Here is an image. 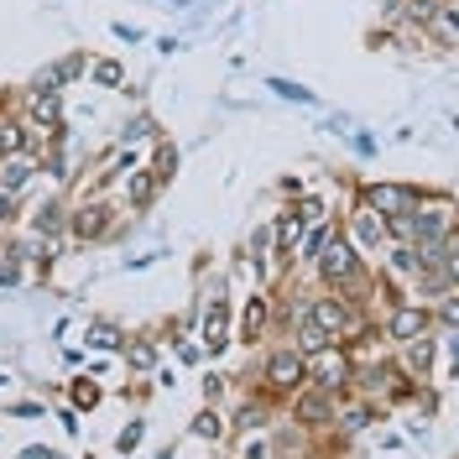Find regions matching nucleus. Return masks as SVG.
Returning <instances> with one entry per match:
<instances>
[{
	"label": "nucleus",
	"instance_id": "1",
	"mask_svg": "<svg viewBox=\"0 0 459 459\" xmlns=\"http://www.w3.org/2000/svg\"><path fill=\"white\" fill-rule=\"evenodd\" d=\"M314 272H318V282L329 287V292H350V287H360V282H366V261H360V246H355L350 235H334V240L318 251Z\"/></svg>",
	"mask_w": 459,
	"mask_h": 459
},
{
	"label": "nucleus",
	"instance_id": "2",
	"mask_svg": "<svg viewBox=\"0 0 459 459\" xmlns=\"http://www.w3.org/2000/svg\"><path fill=\"white\" fill-rule=\"evenodd\" d=\"M261 381H266V392H272V397H292L298 386H308V355H303L298 344L272 350V355L261 360Z\"/></svg>",
	"mask_w": 459,
	"mask_h": 459
},
{
	"label": "nucleus",
	"instance_id": "3",
	"mask_svg": "<svg viewBox=\"0 0 459 459\" xmlns=\"http://www.w3.org/2000/svg\"><path fill=\"white\" fill-rule=\"evenodd\" d=\"M308 381L314 386H324V392H350V381H355V360H350V350L344 344H324V350H314L308 355Z\"/></svg>",
	"mask_w": 459,
	"mask_h": 459
},
{
	"label": "nucleus",
	"instance_id": "4",
	"mask_svg": "<svg viewBox=\"0 0 459 459\" xmlns=\"http://www.w3.org/2000/svg\"><path fill=\"white\" fill-rule=\"evenodd\" d=\"M324 220V204L318 199H303V204H287L282 214L272 220V246H277V256H298V240H303V230Z\"/></svg>",
	"mask_w": 459,
	"mask_h": 459
},
{
	"label": "nucleus",
	"instance_id": "5",
	"mask_svg": "<svg viewBox=\"0 0 459 459\" xmlns=\"http://www.w3.org/2000/svg\"><path fill=\"white\" fill-rule=\"evenodd\" d=\"M334 418H340L334 392H324V386H314V381L292 392V423H298V429H334Z\"/></svg>",
	"mask_w": 459,
	"mask_h": 459
},
{
	"label": "nucleus",
	"instance_id": "6",
	"mask_svg": "<svg viewBox=\"0 0 459 459\" xmlns=\"http://www.w3.org/2000/svg\"><path fill=\"white\" fill-rule=\"evenodd\" d=\"M199 340H204V355H225V350H230V298H225V282L204 298Z\"/></svg>",
	"mask_w": 459,
	"mask_h": 459
},
{
	"label": "nucleus",
	"instance_id": "7",
	"mask_svg": "<svg viewBox=\"0 0 459 459\" xmlns=\"http://www.w3.org/2000/svg\"><path fill=\"white\" fill-rule=\"evenodd\" d=\"M455 235V209H449V199H418V209H412V240L418 246H444Z\"/></svg>",
	"mask_w": 459,
	"mask_h": 459
},
{
	"label": "nucleus",
	"instance_id": "8",
	"mask_svg": "<svg viewBox=\"0 0 459 459\" xmlns=\"http://www.w3.org/2000/svg\"><path fill=\"white\" fill-rule=\"evenodd\" d=\"M418 199H423V194L407 188V183H366V188H360V204H371L376 214H386V220H392V214H412Z\"/></svg>",
	"mask_w": 459,
	"mask_h": 459
},
{
	"label": "nucleus",
	"instance_id": "9",
	"mask_svg": "<svg viewBox=\"0 0 459 459\" xmlns=\"http://www.w3.org/2000/svg\"><path fill=\"white\" fill-rule=\"evenodd\" d=\"M115 209L110 204H100V199H89V204H79L74 214H68V235L79 240V246H89V240H105L115 230V220H110Z\"/></svg>",
	"mask_w": 459,
	"mask_h": 459
},
{
	"label": "nucleus",
	"instance_id": "10",
	"mask_svg": "<svg viewBox=\"0 0 459 459\" xmlns=\"http://www.w3.org/2000/svg\"><path fill=\"white\" fill-rule=\"evenodd\" d=\"M433 324V308L429 303H397L392 314H386V340H397V344H407V340H418V334H429Z\"/></svg>",
	"mask_w": 459,
	"mask_h": 459
},
{
	"label": "nucleus",
	"instance_id": "11",
	"mask_svg": "<svg viewBox=\"0 0 459 459\" xmlns=\"http://www.w3.org/2000/svg\"><path fill=\"white\" fill-rule=\"evenodd\" d=\"M22 152H37V142H31V120L11 100H0V162L5 157H22Z\"/></svg>",
	"mask_w": 459,
	"mask_h": 459
},
{
	"label": "nucleus",
	"instance_id": "12",
	"mask_svg": "<svg viewBox=\"0 0 459 459\" xmlns=\"http://www.w3.org/2000/svg\"><path fill=\"white\" fill-rule=\"evenodd\" d=\"M350 240H355L360 251H381V246H386V214H376L371 204L355 199V214H350Z\"/></svg>",
	"mask_w": 459,
	"mask_h": 459
},
{
	"label": "nucleus",
	"instance_id": "13",
	"mask_svg": "<svg viewBox=\"0 0 459 459\" xmlns=\"http://www.w3.org/2000/svg\"><path fill=\"white\" fill-rule=\"evenodd\" d=\"M31 126H63V89H27V105H22Z\"/></svg>",
	"mask_w": 459,
	"mask_h": 459
},
{
	"label": "nucleus",
	"instance_id": "14",
	"mask_svg": "<svg viewBox=\"0 0 459 459\" xmlns=\"http://www.w3.org/2000/svg\"><path fill=\"white\" fill-rule=\"evenodd\" d=\"M272 329V298L251 292L246 298V318H240V344H261V334Z\"/></svg>",
	"mask_w": 459,
	"mask_h": 459
},
{
	"label": "nucleus",
	"instance_id": "15",
	"mask_svg": "<svg viewBox=\"0 0 459 459\" xmlns=\"http://www.w3.org/2000/svg\"><path fill=\"white\" fill-rule=\"evenodd\" d=\"M68 214H74V209H68L63 199H42L37 209H31V230L48 235V240H57V235H68Z\"/></svg>",
	"mask_w": 459,
	"mask_h": 459
},
{
	"label": "nucleus",
	"instance_id": "16",
	"mask_svg": "<svg viewBox=\"0 0 459 459\" xmlns=\"http://www.w3.org/2000/svg\"><path fill=\"white\" fill-rule=\"evenodd\" d=\"M386 272L402 277V282H418V272H423V251H418L412 240H397V246L386 251Z\"/></svg>",
	"mask_w": 459,
	"mask_h": 459
},
{
	"label": "nucleus",
	"instance_id": "17",
	"mask_svg": "<svg viewBox=\"0 0 459 459\" xmlns=\"http://www.w3.org/2000/svg\"><path fill=\"white\" fill-rule=\"evenodd\" d=\"M157 194H162V178L152 168H142L131 183H126V199H131V209H152L157 204Z\"/></svg>",
	"mask_w": 459,
	"mask_h": 459
},
{
	"label": "nucleus",
	"instance_id": "18",
	"mask_svg": "<svg viewBox=\"0 0 459 459\" xmlns=\"http://www.w3.org/2000/svg\"><path fill=\"white\" fill-rule=\"evenodd\" d=\"M402 355H407V371H412V376H429V371H433V355H438V344H433L429 334H418V340L402 344Z\"/></svg>",
	"mask_w": 459,
	"mask_h": 459
},
{
	"label": "nucleus",
	"instance_id": "19",
	"mask_svg": "<svg viewBox=\"0 0 459 459\" xmlns=\"http://www.w3.org/2000/svg\"><path fill=\"white\" fill-rule=\"evenodd\" d=\"M334 235H340V230L329 225V220H314V225L303 230V240H298V256H303V261H318V251H324Z\"/></svg>",
	"mask_w": 459,
	"mask_h": 459
},
{
	"label": "nucleus",
	"instance_id": "20",
	"mask_svg": "<svg viewBox=\"0 0 459 459\" xmlns=\"http://www.w3.org/2000/svg\"><path fill=\"white\" fill-rule=\"evenodd\" d=\"M89 79H94V89H120L126 84V63L120 57H94L89 63Z\"/></svg>",
	"mask_w": 459,
	"mask_h": 459
},
{
	"label": "nucleus",
	"instance_id": "21",
	"mask_svg": "<svg viewBox=\"0 0 459 459\" xmlns=\"http://www.w3.org/2000/svg\"><path fill=\"white\" fill-rule=\"evenodd\" d=\"M266 423H272V407H266V402H256V397L235 412V429H240V433H266Z\"/></svg>",
	"mask_w": 459,
	"mask_h": 459
},
{
	"label": "nucleus",
	"instance_id": "22",
	"mask_svg": "<svg viewBox=\"0 0 459 459\" xmlns=\"http://www.w3.org/2000/svg\"><path fill=\"white\" fill-rule=\"evenodd\" d=\"M16 256L31 261V266H48V261H53V240H48V235H37V230H27V240L16 246Z\"/></svg>",
	"mask_w": 459,
	"mask_h": 459
},
{
	"label": "nucleus",
	"instance_id": "23",
	"mask_svg": "<svg viewBox=\"0 0 459 459\" xmlns=\"http://www.w3.org/2000/svg\"><path fill=\"white\" fill-rule=\"evenodd\" d=\"M194 433H199L204 444H220V438H225V418L214 412V402H209V407H204L199 418H194Z\"/></svg>",
	"mask_w": 459,
	"mask_h": 459
},
{
	"label": "nucleus",
	"instance_id": "24",
	"mask_svg": "<svg viewBox=\"0 0 459 459\" xmlns=\"http://www.w3.org/2000/svg\"><path fill=\"white\" fill-rule=\"evenodd\" d=\"M126 360H131V371H157V344L152 340L126 344Z\"/></svg>",
	"mask_w": 459,
	"mask_h": 459
},
{
	"label": "nucleus",
	"instance_id": "25",
	"mask_svg": "<svg viewBox=\"0 0 459 459\" xmlns=\"http://www.w3.org/2000/svg\"><path fill=\"white\" fill-rule=\"evenodd\" d=\"M152 172L162 178V188L172 183V172H178V146H172V142H157V157H152Z\"/></svg>",
	"mask_w": 459,
	"mask_h": 459
},
{
	"label": "nucleus",
	"instance_id": "26",
	"mask_svg": "<svg viewBox=\"0 0 459 459\" xmlns=\"http://www.w3.org/2000/svg\"><path fill=\"white\" fill-rule=\"evenodd\" d=\"M84 340L94 344V350H115V344H120V329H115V324H89Z\"/></svg>",
	"mask_w": 459,
	"mask_h": 459
},
{
	"label": "nucleus",
	"instance_id": "27",
	"mask_svg": "<svg viewBox=\"0 0 459 459\" xmlns=\"http://www.w3.org/2000/svg\"><path fill=\"white\" fill-rule=\"evenodd\" d=\"M444 272H449V287H459V225H455V235L444 240Z\"/></svg>",
	"mask_w": 459,
	"mask_h": 459
},
{
	"label": "nucleus",
	"instance_id": "28",
	"mask_svg": "<svg viewBox=\"0 0 459 459\" xmlns=\"http://www.w3.org/2000/svg\"><path fill=\"white\" fill-rule=\"evenodd\" d=\"M240 459H272V444H266V438H256V433H246V449H240Z\"/></svg>",
	"mask_w": 459,
	"mask_h": 459
},
{
	"label": "nucleus",
	"instance_id": "29",
	"mask_svg": "<svg viewBox=\"0 0 459 459\" xmlns=\"http://www.w3.org/2000/svg\"><path fill=\"white\" fill-rule=\"evenodd\" d=\"M74 402H79V407H94V402H100V386H89V376H79V386H74Z\"/></svg>",
	"mask_w": 459,
	"mask_h": 459
},
{
	"label": "nucleus",
	"instance_id": "30",
	"mask_svg": "<svg viewBox=\"0 0 459 459\" xmlns=\"http://www.w3.org/2000/svg\"><path fill=\"white\" fill-rule=\"evenodd\" d=\"M204 397H209V402H220V397H225V376H220V371H209V376H204Z\"/></svg>",
	"mask_w": 459,
	"mask_h": 459
},
{
	"label": "nucleus",
	"instance_id": "31",
	"mask_svg": "<svg viewBox=\"0 0 459 459\" xmlns=\"http://www.w3.org/2000/svg\"><path fill=\"white\" fill-rule=\"evenodd\" d=\"M22 282V261H0V287Z\"/></svg>",
	"mask_w": 459,
	"mask_h": 459
},
{
	"label": "nucleus",
	"instance_id": "32",
	"mask_svg": "<svg viewBox=\"0 0 459 459\" xmlns=\"http://www.w3.org/2000/svg\"><path fill=\"white\" fill-rule=\"evenodd\" d=\"M16 204H22V194H5V188H0V220H11V214H16Z\"/></svg>",
	"mask_w": 459,
	"mask_h": 459
},
{
	"label": "nucleus",
	"instance_id": "33",
	"mask_svg": "<svg viewBox=\"0 0 459 459\" xmlns=\"http://www.w3.org/2000/svg\"><path fill=\"white\" fill-rule=\"evenodd\" d=\"M136 444H142V423H136V429H126V433H120V449H136Z\"/></svg>",
	"mask_w": 459,
	"mask_h": 459
},
{
	"label": "nucleus",
	"instance_id": "34",
	"mask_svg": "<svg viewBox=\"0 0 459 459\" xmlns=\"http://www.w3.org/2000/svg\"><path fill=\"white\" fill-rule=\"evenodd\" d=\"M272 459H287V455H272Z\"/></svg>",
	"mask_w": 459,
	"mask_h": 459
}]
</instances>
